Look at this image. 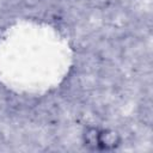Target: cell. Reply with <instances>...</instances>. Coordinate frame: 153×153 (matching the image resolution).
Wrapping results in <instances>:
<instances>
[{"mask_svg":"<svg viewBox=\"0 0 153 153\" xmlns=\"http://www.w3.org/2000/svg\"><path fill=\"white\" fill-rule=\"evenodd\" d=\"M122 142L121 134L111 128H100L98 137V151H114Z\"/></svg>","mask_w":153,"mask_h":153,"instance_id":"6da1fadb","label":"cell"},{"mask_svg":"<svg viewBox=\"0 0 153 153\" xmlns=\"http://www.w3.org/2000/svg\"><path fill=\"white\" fill-rule=\"evenodd\" d=\"M99 129L98 127H86L82 131V143L90 151H98V137H99Z\"/></svg>","mask_w":153,"mask_h":153,"instance_id":"7a4b0ae2","label":"cell"}]
</instances>
